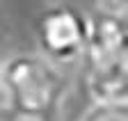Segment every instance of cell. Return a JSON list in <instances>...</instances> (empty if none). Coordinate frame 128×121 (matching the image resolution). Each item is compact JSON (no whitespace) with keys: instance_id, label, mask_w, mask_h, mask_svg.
Masks as SVG:
<instances>
[{"instance_id":"cell-1","label":"cell","mask_w":128,"mask_h":121,"mask_svg":"<svg viewBox=\"0 0 128 121\" xmlns=\"http://www.w3.org/2000/svg\"><path fill=\"white\" fill-rule=\"evenodd\" d=\"M5 110L25 121H46L60 105L66 80L44 57L18 55L0 66Z\"/></svg>"},{"instance_id":"cell-2","label":"cell","mask_w":128,"mask_h":121,"mask_svg":"<svg viewBox=\"0 0 128 121\" xmlns=\"http://www.w3.org/2000/svg\"><path fill=\"white\" fill-rule=\"evenodd\" d=\"M85 71L128 69V23L126 11L98 9L87 16V41L82 57Z\"/></svg>"},{"instance_id":"cell-3","label":"cell","mask_w":128,"mask_h":121,"mask_svg":"<svg viewBox=\"0 0 128 121\" xmlns=\"http://www.w3.org/2000/svg\"><path fill=\"white\" fill-rule=\"evenodd\" d=\"M37 39L48 62L71 64L82 57L87 41V16L76 7L60 5L41 14Z\"/></svg>"},{"instance_id":"cell-4","label":"cell","mask_w":128,"mask_h":121,"mask_svg":"<svg viewBox=\"0 0 128 121\" xmlns=\"http://www.w3.org/2000/svg\"><path fill=\"white\" fill-rule=\"evenodd\" d=\"M78 121H128V105L94 103Z\"/></svg>"},{"instance_id":"cell-5","label":"cell","mask_w":128,"mask_h":121,"mask_svg":"<svg viewBox=\"0 0 128 121\" xmlns=\"http://www.w3.org/2000/svg\"><path fill=\"white\" fill-rule=\"evenodd\" d=\"M103 9H110V11H126L128 7V0H98Z\"/></svg>"},{"instance_id":"cell-6","label":"cell","mask_w":128,"mask_h":121,"mask_svg":"<svg viewBox=\"0 0 128 121\" xmlns=\"http://www.w3.org/2000/svg\"><path fill=\"white\" fill-rule=\"evenodd\" d=\"M0 110H5V94H2V82H0Z\"/></svg>"},{"instance_id":"cell-7","label":"cell","mask_w":128,"mask_h":121,"mask_svg":"<svg viewBox=\"0 0 128 121\" xmlns=\"http://www.w3.org/2000/svg\"><path fill=\"white\" fill-rule=\"evenodd\" d=\"M0 41H2V21H0Z\"/></svg>"},{"instance_id":"cell-8","label":"cell","mask_w":128,"mask_h":121,"mask_svg":"<svg viewBox=\"0 0 128 121\" xmlns=\"http://www.w3.org/2000/svg\"><path fill=\"white\" fill-rule=\"evenodd\" d=\"M0 66H2V62H0Z\"/></svg>"}]
</instances>
